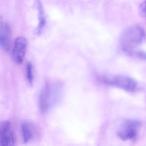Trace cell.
I'll return each mask as SVG.
<instances>
[{"label": "cell", "mask_w": 146, "mask_h": 146, "mask_svg": "<svg viewBox=\"0 0 146 146\" xmlns=\"http://www.w3.org/2000/svg\"><path fill=\"white\" fill-rule=\"evenodd\" d=\"M139 14L142 17H146V1L140 5L139 7Z\"/></svg>", "instance_id": "8fae6325"}, {"label": "cell", "mask_w": 146, "mask_h": 146, "mask_svg": "<svg viewBox=\"0 0 146 146\" xmlns=\"http://www.w3.org/2000/svg\"><path fill=\"white\" fill-rule=\"evenodd\" d=\"M35 4L39 16V23L36 30V32L37 35H39L41 34L46 26V19L43 6L40 0H35Z\"/></svg>", "instance_id": "9c48e42d"}, {"label": "cell", "mask_w": 146, "mask_h": 146, "mask_svg": "<svg viewBox=\"0 0 146 146\" xmlns=\"http://www.w3.org/2000/svg\"><path fill=\"white\" fill-rule=\"evenodd\" d=\"M25 75L29 83L33 84L34 81V73H33V65L31 62H28L26 64L25 68Z\"/></svg>", "instance_id": "30bf717a"}, {"label": "cell", "mask_w": 146, "mask_h": 146, "mask_svg": "<svg viewBox=\"0 0 146 146\" xmlns=\"http://www.w3.org/2000/svg\"><path fill=\"white\" fill-rule=\"evenodd\" d=\"M0 140L2 146H12L16 143V137L11 123L5 120L0 125Z\"/></svg>", "instance_id": "5b68a950"}, {"label": "cell", "mask_w": 146, "mask_h": 146, "mask_svg": "<svg viewBox=\"0 0 146 146\" xmlns=\"http://www.w3.org/2000/svg\"><path fill=\"white\" fill-rule=\"evenodd\" d=\"M27 49V39L24 36H19L15 40L12 50V57L13 61L18 64L23 63Z\"/></svg>", "instance_id": "8992f818"}, {"label": "cell", "mask_w": 146, "mask_h": 146, "mask_svg": "<svg viewBox=\"0 0 146 146\" xmlns=\"http://www.w3.org/2000/svg\"><path fill=\"white\" fill-rule=\"evenodd\" d=\"M11 32L10 25L7 23H4L1 19L0 29V44L1 48L8 52L10 51L11 45Z\"/></svg>", "instance_id": "ba28073f"}, {"label": "cell", "mask_w": 146, "mask_h": 146, "mask_svg": "<svg viewBox=\"0 0 146 146\" xmlns=\"http://www.w3.org/2000/svg\"><path fill=\"white\" fill-rule=\"evenodd\" d=\"M97 78L99 82L106 85L114 86L128 92H134L138 88V84L136 81L128 76L117 75L109 77L100 76Z\"/></svg>", "instance_id": "3957f363"}, {"label": "cell", "mask_w": 146, "mask_h": 146, "mask_svg": "<svg viewBox=\"0 0 146 146\" xmlns=\"http://www.w3.org/2000/svg\"><path fill=\"white\" fill-rule=\"evenodd\" d=\"M145 33L140 25H134L125 29L121 35L120 43L121 47L129 54H133L134 49L144 41Z\"/></svg>", "instance_id": "7a4b0ae2"}, {"label": "cell", "mask_w": 146, "mask_h": 146, "mask_svg": "<svg viewBox=\"0 0 146 146\" xmlns=\"http://www.w3.org/2000/svg\"><path fill=\"white\" fill-rule=\"evenodd\" d=\"M141 123L135 119L124 120L119 127L117 131L118 137L124 141L135 140L138 136Z\"/></svg>", "instance_id": "277c9868"}, {"label": "cell", "mask_w": 146, "mask_h": 146, "mask_svg": "<svg viewBox=\"0 0 146 146\" xmlns=\"http://www.w3.org/2000/svg\"><path fill=\"white\" fill-rule=\"evenodd\" d=\"M63 89V84L58 81L45 84L39 96V108L42 113H47L58 102L62 96Z\"/></svg>", "instance_id": "6da1fadb"}, {"label": "cell", "mask_w": 146, "mask_h": 146, "mask_svg": "<svg viewBox=\"0 0 146 146\" xmlns=\"http://www.w3.org/2000/svg\"><path fill=\"white\" fill-rule=\"evenodd\" d=\"M21 128L23 141L24 143L29 142L38 137L39 135V129L31 122H23L21 124Z\"/></svg>", "instance_id": "52a82bcc"}, {"label": "cell", "mask_w": 146, "mask_h": 146, "mask_svg": "<svg viewBox=\"0 0 146 146\" xmlns=\"http://www.w3.org/2000/svg\"><path fill=\"white\" fill-rule=\"evenodd\" d=\"M136 54L138 58L146 60V52L139 51L137 52Z\"/></svg>", "instance_id": "7c38bea8"}]
</instances>
